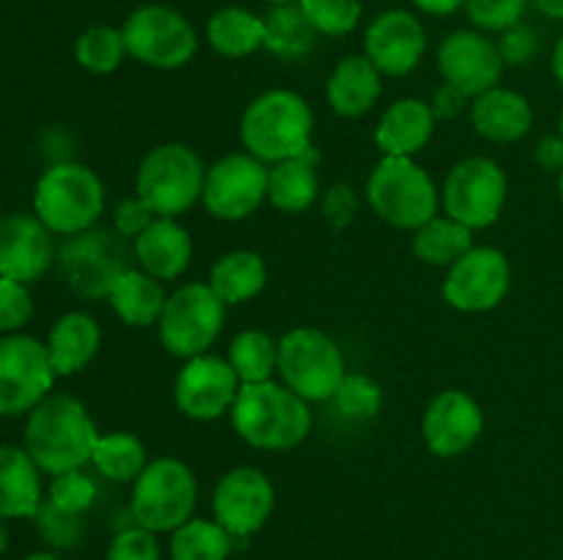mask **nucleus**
Instances as JSON below:
<instances>
[{
	"mask_svg": "<svg viewBox=\"0 0 563 560\" xmlns=\"http://www.w3.org/2000/svg\"><path fill=\"white\" fill-rule=\"evenodd\" d=\"M335 412L346 421H372V417L379 415L383 410V388H379L377 379H372L368 373L361 371H346V377L341 379L339 390H335L333 399Z\"/></svg>",
	"mask_w": 563,
	"mask_h": 560,
	"instance_id": "nucleus-38",
	"label": "nucleus"
},
{
	"mask_svg": "<svg viewBox=\"0 0 563 560\" xmlns=\"http://www.w3.org/2000/svg\"><path fill=\"white\" fill-rule=\"evenodd\" d=\"M484 434V410L467 390L449 388L434 395L421 415V437L438 459L467 453Z\"/></svg>",
	"mask_w": 563,
	"mask_h": 560,
	"instance_id": "nucleus-19",
	"label": "nucleus"
},
{
	"mask_svg": "<svg viewBox=\"0 0 563 560\" xmlns=\"http://www.w3.org/2000/svg\"><path fill=\"white\" fill-rule=\"evenodd\" d=\"M231 428L256 450H291L311 434L313 415L306 399L278 379L242 384L229 412Z\"/></svg>",
	"mask_w": 563,
	"mask_h": 560,
	"instance_id": "nucleus-3",
	"label": "nucleus"
},
{
	"mask_svg": "<svg viewBox=\"0 0 563 560\" xmlns=\"http://www.w3.org/2000/svg\"><path fill=\"white\" fill-rule=\"evenodd\" d=\"M418 11L432 16H451L460 9H465L467 0H410Z\"/></svg>",
	"mask_w": 563,
	"mask_h": 560,
	"instance_id": "nucleus-50",
	"label": "nucleus"
},
{
	"mask_svg": "<svg viewBox=\"0 0 563 560\" xmlns=\"http://www.w3.org/2000/svg\"><path fill=\"white\" fill-rule=\"evenodd\" d=\"M165 300H168V294H165L163 283L143 272L141 267L126 269L108 294L110 311L115 313V318L135 329H146L157 324L159 316H163Z\"/></svg>",
	"mask_w": 563,
	"mask_h": 560,
	"instance_id": "nucleus-28",
	"label": "nucleus"
},
{
	"mask_svg": "<svg viewBox=\"0 0 563 560\" xmlns=\"http://www.w3.org/2000/svg\"><path fill=\"white\" fill-rule=\"evenodd\" d=\"M132 258L159 283L181 278L192 261V236L176 217H154L132 242Z\"/></svg>",
	"mask_w": 563,
	"mask_h": 560,
	"instance_id": "nucleus-23",
	"label": "nucleus"
},
{
	"mask_svg": "<svg viewBox=\"0 0 563 560\" xmlns=\"http://www.w3.org/2000/svg\"><path fill=\"white\" fill-rule=\"evenodd\" d=\"M297 5L319 36H350L363 20L361 0H297Z\"/></svg>",
	"mask_w": 563,
	"mask_h": 560,
	"instance_id": "nucleus-39",
	"label": "nucleus"
},
{
	"mask_svg": "<svg viewBox=\"0 0 563 560\" xmlns=\"http://www.w3.org/2000/svg\"><path fill=\"white\" fill-rule=\"evenodd\" d=\"M207 283L225 305L256 300L267 285V264L256 250H229L209 267Z\"/></svg>",
	"mask_w": 563,
	"mask_h": 560,
	"instance_id": "nucleus-29",
	"label": "nucleus"
},
{
	"mask_svg": "<svg viewBox=\"0 0 563 560\" xmlns=\"http://www.w3.org/2000/svg\"><path fill=\"white\" fill-rule=\"evenodd\" d=\"M438 69L443 82L454 86L467 99H476L482 93L493 91L504 80V55L498 42L476 27H462L449 33L438 47Z\"/></svg>",
	"mask_w": 563,
	"mask_h": 560,
	"instance_id": "nucleus-17",
	"label": "nucleus"
},
{
	"mask_svg": "<svg viewBox=\"0 0 563 560\" xmlns=\"http://www.w3.org/2000/svg\"><path fill=\"white\" fill-rule=\"evenodd\" d=\"M559 135L563 137V108H561V113H559Z\"/></svg>",
	"mask_w": 563,
	"mask_h": 560,
	"instance_id": "nucleus-57",
	"label": "nucleus"
},
{
	"mask_svg": "<svg viewBox=\"0 0 563 560\" xmlns=\"http://www.w3.org/2000/svg\"><path fill=\"white\" fill-rule=\"evenodd\" d=\"M33 522H36L38 536H42V541L47 544L49 549H75L80 547L82 538H86V519H82V514L60 511L58 505L49 503L47 497L38 505Z\"/></svg>",
	"mask_w": 563,
	"mask_h": 560,
	"instance_id": "nucleus-40",
	"label": "nucleus"
},
{
	"mask_svg": "<svg viewBox=\"0 0 563 560\" xmlns=\"http://www.w3.org/2000/svg\"><path fill=\"white\" fill-rule=\"evenodd\" d=\"M275 486L258 467H234L212 489V514L234 538H247L267 525Z\"/></svg>",
	"mask_w": 563,
	"mask_h": 560,
	"instance_id": "nucleus-18",
	"label": "nucleus"
},
{
	"mask_svg": "<svg viewBox=\"0 0 563 560\" xmlns=\"http://www.w3.org/2000/svg\"><path fill=\"white\" fill-rule=\"evenodd\" d=\"M146 445L132 432H110L99 434V443L93 448L91 464L93 470L110 483H135V478L148 464Z\"/></svg>",
	"mask_w": 563,
	"mask_h": 560,
	"instance_id": "nucleus-34",
	"label": "nucleus"
},
{
	"mask_svg": "<svg viewBox=\"0 0 563 560\" xmlns=\"http://www.w3.org/2000/svg\"><path fill=\"white\" fill-rule=\"evenodd\" d=\"M322 214L324 223L333 231H344L346 225L355 220L357 214V195L350 184H333L328 192H324L322 201Z\"/></svg>",
	"mask_w": 563,
	"mask_h": 560,
	"instance_id": "nucleus-47",
	"label": "nucleus"
},
{
	"mask_svg": "<svg viewBox=\"0 0 563 560\" xmlns=\"http://www.w3.org/2000/svg\"><path fill=\"white\" fill-rule=\"evenodd\" d=\"M264 3H269V5H284V3H297V0H264Z\"/></svg>",
	"mask_w": 563,
	"mask_h": 560,
	"instance_id": "nucleus-55",
	"label": "nucleus"
},
{
	"mask_svg": "<svg viewBox=\"0 0 563 560\" xmlns=\"http://www.w3.org/2000/svg\"><path fill=\"white\" fill-rule=\"evenodd\" d=\"M47 355L58 377H75L82 368L91 366L102 346L99 322L86 311H69L49 327Z\"/></svg>",
	"mask_w": 563,
	"mask_h": 560,
	"instance_id": "nucleus-26",
	"label": "nucleus"
},
{
	"mask_svg": "<svg viewBox=\"0 0 563 560\" xmlns=\"http://www.w3.org/2000/svg\"><path fill=\"white\" fill-rule=\"evenodd\" d=\"M509 198L506 170L489 157H465L449 170L440 187V209L465 228H489L500 220Z\"/></svg>",
	"mask_w": 563,
	"mask_h": 560,
	"instance_id": "nucleus-12",
	"label": "nucleus"
},
{
	"mask_svg": "<svg viewBox=\"0 0 563 560\" xmlns=\"http://www.w3.org/2000/svg\"><path fill=\"white\" fill-rule=\"evenodd\" d=\"M99 428L80 399L69 393H49L38 401L25 421V445L36 467L47 475L82 470L91 464Z\"/></svg>",
	"mask_w": 563,
	"mask_h": 560,
	"instance_id": "nucleus-1",
	"label": "nucleus"
},
{
	"mask_svg": "<svg viewBox=\"0 0 563 560\" xmlns=\"http://www.w3.org/2000/svg\"><path fill=\"white\" fill-rule=\"evenodd\" d=\"M22 560H60V555H55L53 549H42V552H31Z\"/></svg>",
	"mask_w": 563,
	"mask_h": 560,
	"instance_id": "nucleus-53",
	"label": "nucleus"
},
{
	"mask_svg": "<svg viewBox=\"0 0 563 560\" xmlns=\"http://www.w3.org/2000/svg\"><path fill=\"white\" fill-rule=\"evenodd\" d=\"M443 300L460 313L495 311L511 291V264L500 247L473 245L445 269Z\"/></svg>",
	"mask_w": 563,
	"mask_h": 560,
	"instance_id": "nucleus-15",
	"label": "nucleus"
},
{
	"mask_svg": "<svg viewBox=\"0 0 563 560\" xmlns=\"http://www.w3.org/2000/svg\"><path fill=\"white\" fill-rule=\"evenodd\" d=\"M319 33L313 31L311 22L306 20L302 9L297 3L273 5L264 14V49L273 53L275 58L300 60L317 44Z\"/></svg>",
	"mask_w": 563,
	"mask_h": 560,
	"instance_id": "nucleus-32",
	"label": "nucleus"
},
{
	"mask_svg": "<svg viewBox=\"0 0 563 560\" xmlns=\"http://www.w3.org/2000/svg\"><path fill=\"white\" fill-rule=\"evenodd\" d=\"M42 503V470L31 453L0 445V519H33Z\"/></svg>",
	"mask_w": 563,
	"mask_h": 560,
	"instance_id": "nucleus-27",
	"label": "nucleus"
},
{
	"mask_svg": "<svg viewBox=\"0 0 563 560\" xmlns=\"http://www.w3.org/2000/svg\"><path fill=\"white\" fill-rule=\"evenodd\" d=\"M196 505V472L176 456H154L132 483L130 514L135 525L152 533H174L176 527L192 519Z\"/></svg>",
	"mask_w": 563,
	"mask_h": 560,
	"instance_id": "nucleus-7",
	"label": "nucleus"
},
{
	"mask_svg": "<svg viewBox=\"0 0 563 560\" xmlns=\"http://www.w3.org/2000/svg\"><path fill=\"white\" fill-rule=\"evenodd\" d=\"M427 31L407 9L379 11L363 33V55L383 71V77H407L427 55Z\"/></svg>",
	"mask_w": 563,
	"mask_h": 560,
	"instance_id": "nucleus-20",
	"label": "nucleus"
},
{
	"mask_svg": "<svg viewBox=\"0 0 563 560\" xmlns=\"http://www.w3.org/2000/svg\"><path fill=\"white\" fill-rule=\"evenodd\" d=\"M317 152H308L306 157L284 159L278 165H269L267 179V201L284 214H302L317 203L319 198V170Z\"/></svg>",
	"mask_w": 563,
	"mask_h": 560,
	"instance_id": "nucleus-30",
	"label": "nucleus"
},
{
	"mask_svg": "<svg viewBox=\"0 0 563 560\" xmlns=\"http://www.w3.org/2000/svg\"><path fill=\"white\" fill-rule=\"evenodd\" d=\"M33 316V296L27 283L0 278V333H20Z\"/></svg>",
	"mask_w": 563,
	"mask_h": 560,
	"instance_id": "nucleus-43",
	"label": "nucleus"
},
{
	"mask_svg": "<svg viewBox=\"0 0 563 560\" xmlns=\"http://www.w3.org/2000/svg\"><path fill=\"white\" fill-rule=\"evenodd\" d=\"M207 165L196 148L170 141L154 146L141 159L135 173V195L157 217H179L201 203Z\"/></svg>",
	"mask_w": 563,
	"mask_h": 560,
	"instance_id": "nucleus-6",
	"label": "nucleus"
},
{
	"mask_svg": "<svg viewBox=\"0 0 563 560\" xmlns=\"http://www.w3.org/2000/svg\"><path fill=\"white\" fill-rule=\"evenodd\" d=\"M242 382L225 357L198 355L181 362L174 379V404L185 417L198 423H212L229 415Z\"/></svg>",
	"mask_w": 563,
	"mask_h": 560,
	"instance_id": "nucleus-16",
	"label": "nucleus"
},
{
	"mask_svg": "<svg viewBox=\"0 0 563 560\" xmlns=\"http://www.w3.org/2000/svg\"><path fill=\"white\" fill-rule=\"evenodd\" d=\"M269 165L247 152H231L207 168L201 203L214 220L240 223L267 201Z\"/></svg>",
	"mask_w": 563,
	"mask_h": 560,
	"instance_id": "nucleus-14",
	"label": "nucleus"
},
{
	"mask_svg": "<svg viewBox=\"0 0 563 560\" xmlns=\"http://www.w3.org/2000/svg\"><path fill=\"white\" fill-rule=\"evenodd\" d=\"M528 0H467L465 14L482 33H504L520 25Z\"/></svg>",
	"mask_w": 563,
	"mask_h": 560,
	"instance_id": "nucleus-42",
	"label": "nucleus"
},
{
	"mask_svg": "<svg viewBox=\"0 0 563 560\" xmlns=\"http://www.w3.org/2000/svg\"><path fill=\"white\" fill-rule=\"evenodd\" d=\"M559 198H561V203H563V170L559 173Z\"/></svg>",
	"mask_w": 563,
	"mask_h": 560,
	"instance_id": "nucleus-56",
	"label": "nucleus"
},
{
	"mask_svg": "<svg viewBox=\"0 0 563 560\" xmlns=\"http://www.w3.org/2000/svg\"><path fill=\"white\" fill-rule=\"evenodd\" d=\"M278 377L308 404H322L346 377V357L324 329L295 327L278 340Z\"/></svg>",
	"mask_w": 563,
	"mask_h": 560,
	"instance_id": "nucleus-8",
	"label": "nucleus"
},
{
	"mask_svg": "<svg viewBox=\"0 0 563 560\" xmlns=\"http://www.w3.org/2000/svg\"><path fill=\"white\" fill-rule=\"evenodd\" d=\"M55 373L47 346L33 335H0V417L27 415L53 390Z\"/></svg>",
	"mask_w": 563,
	"mask_h": 560,
	"instance_id": "nucleus-13",
	"label": "nucleus"
},
{
	"mask_svg": "<svg viewBox=\"0 0 563 560\" xmlns=\"http://www.w3.org/2000/svg\"><path fill=\"white\" fill-rule=\"evenodd\" d=\"M225 360L231 362L242 384L267 382L278 373V340L264 329H242L231 340Z\"/></svg>",
	"mask_w": 563,
	"mask_h": 560,
	"instance_id": "nucleus-36",
	"label": "nucleus"
},
{
	"mask_svg": "<svg viewBox=\"0 0 563 560\" xmlns=\"http://www.w3.org/2000/svg\"><path fill=\"white\" fill-rule=\"evenodd\" d=\"M132 242L115 234L113 228H93L82 231V234L66 236L64 245L58 247L60 275H64L66 285L75 291L82 300H108L113 291L115 280L130 269Z\"/></svg>",
	"mask_w": 563,
	"mask_h": 560,
	"instance_id": "nucleus-10",
	"label": "nucleus"
},
{
	"mask_svg": "<svg viewBox=\"0 0 563 560\" xmlns=\"http://www.w3.org/2000/svg\"><path fill=\"white\" fill-rule=\"evenodd\" d=\"M225 311L229 305L214 294L207 280L179 285L168 294L157 322L159 346L179 360L207 355L223 333Z\"/></svg>",
	"mask_w": 563,
	"mask_h": 560,
	"instance_id": "nucleus-9",
	"label": "nucleus"
},
{
	"mask_svg": "<svg viewBox=\"0 0 563 560\" xmlns=\"http://www.w3.org/2000/svg\"><path fill=\"white\" fill-rule=\"evenodd\" d=\"M330 110L341 119H361L383 97V71L363 53L344 55L324 82Z\"/></svg>",
	"mask_w": 563,
	"mask_h": 560,
	"instance_id": "nucleus-25",
	"label": "nucleus"
},
{
	"mask_svg": "<svg viewBox=\"0 0 563 560\" xmlns=\"http://www.w3.org/2000/svg\"><path fill=\"white\" fill-rule=\"evenodd\" d=\"M53 231L36 214H9L0 220V278L33 283L53 267Z\"/></svg>",
	"mask_w": 563,
	"mask_h": 560,
	"instance_id": "nucleus-21",
	"label": "nucleus"
},
{
	"mask_svg": "<svg viewBox=\"0 0 563 560\" xmlns=\"http://www.w3.org/2000/svg\"><path fill=\"white\" fill-rule=\"evenodd\" d=\"M438 119L432 104L418 97H401L379 115L374 126V143L383 157H412L432 143Z\"/></svg>",
	"mask_w": 563,
	"mask_h": 560,
	"instance_id": "nucleus-22",
	"label": "nucleus"
},
{
	"mask_svg": "<svg viewBox=\"0 0 563 560\" xmlns=\"http://www.w3.org/2000/svg\"><path fill=\"white\" fill-rule=\"evenodd\" d=\"M234 536L218 519L192 516L170 533V560H229Z\"/></svg>",
	"mask_w": 563,
	"mask_h": 560,
	"instance_id": "nucleus-35",
	"label": "nucleus"
},
{
	"mask_svg": "<svg viewBox=\"0 0 563 560\" xmlns=\"http://www.w3.org/2000/svg\"><path fill=\"white\" fill-rule=\"evenodd\" d=\"M500 55H504L506 66H526L537 58L539 53V33L531 25H515L509 31L500 33L498 42Z\"/></svg>",
	"mask_w": 563,
	"mask_h": 560,
	"instance_id": "nucleus-45",
	"label": "nucleus"
},
{
	"mask_svg": "<svg viewBox=\"0 0 563 560\" xmlns=\"http://www.w3.org/2000/svg\"><path fill=\"white\" fill-rule=\"evenodd\" d=\"M126 58V42L121 27L91 25L77 36L75 60L91 75H113Z\"/></svg>",
	"mask_w": 563,
	"mask_h": 560,
	"instance_id": "nucleus-37",
	"label": "nucleus"
},
{
	"mask_svg": "<svg viewBox=\"0 0 563 560\" xmlns=\"http://www.w3.org/2000/svg\"><path fill=\"white\" fill-rule=\"evenodd\" d=\"M533 163L539 165L548 173L559 176L563 170V137L555 132V135H544L542 141L533 148Z\"/></svg>",
	"mask_w": 563,
	"mask_h": 560,
	"instance_id": "nucleus-49",
	"label": "nucleus"
},
{
	"mask_svg": "<svg viewBox=\"0 0 563 560\" xmlns=\"http://www.w3.org/2000/svg\"><path fill=\"white\" fill-rule=\"evenodd\" d=\"M99 486L86 470H69L53 475V483L47 489V500L53 505H58L60 511H69V514H82L97 503Z\"/></svg>",
	"mask_w": 563,
	"mask_h": 560,
	"instance_id": "nucleus-41",
	"label": "nucleus"
},
{
	"mask_svg": "<svg viewBox=\"0 0 563 560\" xmlns=\"http://www.w3.org/2000/svg\"><path fill=\"white\" fill-rule=\"evenodd\" d=\"M207 44L223 58H247L264 47V16L242 5L218 9L207 20Z\"/></svg>",
	"mask_w": 563,
	"mask_h": 560,
	"instance_id": "nucleus-31",
	"label": "nucleus"
},
{
	"mask_svg": "<svg viewBox=\"0 0 563 560\" xmlns=\"http://www.w3.org/2000/svg\"><path fill=\"white\" fill-rule=\"evenodd\" d=\"M550 69H553L555 82L563 88V33L559 36V42H555L553 55H550Z\"/></svg>",
	"mask_w": 563,
	"mask_h": 560,
	"instance_id": "nucleus-52",
	"label": "nucleus"
},
{
	"mask_svg": "<svg viewBox=\"0 0 563 560\" xmlns=\"http://www.w3.org/2000/svg\"><path fill=\"white\" fill-rule=\"evenodd\" d=\"M473 245H476L473 242V231L456 223V220H451L449 214H438V217L423 223L418 231H412V253L423 264H429V267L449 269Z\"/></svg>",
	"mask_w": 563,
	"mask_h": 560,
	"instance_id": "nucleus-33",
	"label": "nucleus"
},
{
	"mask_svg": "<svg viewBox=\"0 0 563 560\" xmlns=\"http://www.w3.org/2000/svg\"><path fill=\"white\" fill-rule=\"evenodd\" d=\"M471 124L489 143H520L533 130V104L515 88L495 86L471 102Z\"/></svg>",
	"mask_w": 563,
	"mask_h": 560,
	"instance_id": "nucleus-24",
	"label": "nucleus"
},
{
	"mask_svg": "<svg viewBox=\"0 0 563 560\" xmlns=\"http://www.w3.org/2000/svg\"><path fill=\"white\" fill-rule=\"evenodd\" d=\"M366 201L383 223L418 231L440 214V190L412 157H383L366 181Z\"/></svg>",
	"mask_w": 563,
	"mask_h": 560,
	"instance_id": "nucleus-5",
	"label": "nucleus"
},
{
	"mask_svg": "<svg viewBox=\"0 0 563 560\" xmlns=\"http://www.w3.org/2000/svg\"><path fill=\"white\" fill-rule=\"evenodd\" d=\"M33 214L58 236L93 228L104 214V184L82 163H55L33 187Z\"/></svg>",
	"mask_w": 563,
	"mask_h": 560,
	"instance_id": "nucleus-4",
	"label": "nucleus"
},
{
	"mask_svg": "<svg viewBox=\"0 0 563 560\" xmlns=\"http://www.w3.org/2000/svg\"><path fill=\"white\" fill-rule=\"evenodd\" d=\"M154 217H157V214H154L141 198H124V201L115 203L113 209V231L119 236H124L126 242H135L137 236L152 225Z\"/></svg>",
	"mask_w": 563,
	"mask_h": 560,
	"instance_id": "nucleus-46",
	"label": "nucleus"
},
{
	"mask_svg": "<svg viewBox=\"0 0 563 560\" xmlns=\"http://www.w3.org/2000/svg\"><path fill=\"white\" fill-rule=\"evenodd\" d=\"M104 560H159L157 533L141 525L121 527L110 541Z\"/></svg>",
	"mask_w": 563,
	"mask_h": 560,
	"instance_id": "nucleus-44",
	"label": "nucleus"
},
{
	"mask_svg": "<svg viewBox=\"0 0 563 560\" xmlns=\"http://www.w3.org/2000/svg\"><path fill=\"white\" fill-rule=\"evenodd\" d=\"M5 549H9V530H5L3 519H0V555H3Z\"/></svg>",
	"mask_w": 563,
	"mask_h": 560,
	"instance_id": "nucleus-54",
	"label": "nucleus"
},
{
	"mask_svg": "<svg viewBox=\"0 0 563 560\" xmlns=\"http://www.w3.org/2000/svg\"><path fill=\"white\" fill-rule=\"evenodd\" d=\"M311 104L291 88H269L253 97L240 115V141L264 165L306 157L313 152Z\"/></svg>",
	"mask_w": 563,
	"mask_h": 560,
	"instance_id": "nucleus-2",
	"label": "nucleus"
},
{
	"mask_svg": "<svg viewBox=\"0 0 563 560\" xmlns=\"http://www.w3.org/2000/svg\"><path fill=\"white\" fill-rule=\"evenodd\" d=\"M121 33H124L126 55L141 66H148V69H181L198 53L196 27L174 5H137L124 20Z\"/></svg>",
	"mask_w": 563,
	"mask_h": 560,
	"instance_id": "nucleus-11",
	"label": "nucleus"
},
{
	"mask_svg": "<svg viewBox=\"0 0 563 560\" xmlns=\"http://www.w3.org/2000/svg\"><path fill=\"white\" fill-rule=\"evenodd\" d=\"M533 5H537L539 14L550 16V20L555 22H563V0H531Z\"/></svg>",
	"mask_w": 563,
	"mask_h": 560,
	"instance_id": "nucleus-51",
	"label": "nucleus"
},
{
	"mask_svg": "<svg viewBox=\"0 0 563 560\" xmlns=\"http://www.w3.org/2000/svg\"><path fill=\"white\" fill-rule=\"evenodd\" d=\"M471 102V99L465 97V93L462 91H456L454 86H449V82H443V86L438 88V91H434V97H432V113H434V119L438 121H451V119H456V115L462 113V110H465V104Z\"/></svg>",
	"mask_w": 563,
	"mask_h": 560,
	"instance_id": "nucleus-48",
	"label": "nucleus"
}]
</instances>
